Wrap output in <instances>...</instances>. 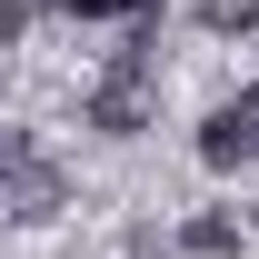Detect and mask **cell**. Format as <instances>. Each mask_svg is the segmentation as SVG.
Here are the masks:
<instances>
[{
    "label": "cell",
    "instance_id": "52a82bcc",
    "mask_svg": "<svg viewBox=\"0 0 259 259\" xmlns=\"http://www.w3.org/2000/svg\"><path fill=\"white\" fill-rule=\"evenodd\" d=\"M239 120H249V140H259V80H249V90H239Z\"/></svg>",
    "mask_w": 259,
    "mask_h": 259
},
{
    "label": "cell",
    "instance_id": "6da1fadb",
    "mask_svg": "<svg viewBox=\"0 0 259 259\" xmlns=\"http://www.w3.org/2000/svg\"><path fill=\"white\" fill-rule=\"evenodd\" d=\"M150 50H160V20H150V10H130V50L100 70V90H90V130H110V140L150 130Z\"/></svg>",
    "mask_w": 259,
    "mask_h": 259
},
{
    "label": "cell",
    "instance_id": "7a4b0ae2",
    "mask_svg": "<svg viewBox=\"0 0 259 259\" xmlns=\"http://www.w3.org/2000/svg\"><path fill=\"white\" fill-rule=\"evenodd\" d=\"M239 160H259V140H249V120H239V100H229V110L199 120V169H239Z\"/></svg>",
    "mask_w": 259,
    "mask_h": 259
},
{
    "label": "cell",
    "instance_id": "5b68a950",
    "mask_svg": "<svg viewBox=\"0 0 259 259\" xmlns=\"http://www.w3.org/2000/svg\"><path fill=\"white\" fill-rule=\"evenodd\" d=\"M70 20H130V10H150V0H60Z\"/></svg>",
    "mask_w": 259,
    "mask_h": 259
},
{
    "label": "cell",
    "instance_id": "3957f363",
    "mask_svg": "<svg viewBox=\"0 0 259 259\" xmlns=\"http://www.w3.org/2000/svg\"><path fill=\"white\" fill-rule=\"evenodd\" d=\"M180 249H190V259H229V249H239V220H229V209H199V220L180 229Z\"/></svg>",
    "mask_w": 259,
    "mask_h": 259
},
{
    "label": "cell",
    "instance_id": "277c9868",
    "mask_svg": "<svg viewBox=\"0 0 259 259\" xmlns=\"http://www.w3.org/2000/svg\"><path fill=\"white\" fill-rule=\"evenodd\" d=\"M199 30L209 40H249L259 30V0H199Z\"/></svg>",
    "mask_w": 259,
    "mask_h": 259
},
{
    "label": "cell",
    "instance_id": "8992f818",
    "mask_svg": "<svg viewBox=\"0 0 259 259\" xmlns=\"http://www.w3.org/2000/svg\"><path fill=\"white\" fill-rule=\"evenodd\" d=\"M30 30V0H0V40H20Z\"/></svg>",
    "mask_w": 259,
    "mask_h": 259
}]
</instances>
